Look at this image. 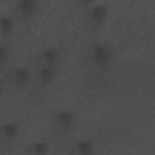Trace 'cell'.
Returning <instances> with one entry per match:
<instances>
[{
	"label": "cell",
	"instance_id": "obj_1",
	"mask_svg": "<svg viewBox=\"0 0 155 155\" xmlns=\"http://www.w3.org/2000/svg\"><path fill=\"white\" fill-rule=\"evenodd\" d=\"M108 13V7L106 4L93 5L87 9L83 16L82 22L85 29L92 34L99 33L107 23Z\"/></svg>",
	"mask_w": 155,
	"mask_h": 155
},
{
	"label": "cell",
	"instance_id": "obj_2",
	"mask_svg": "<svg viewBox=\"0 0 155 155\" xmlns=\"http://www.w3.org/2000/svg\"><path fill=\"white\" fill-rule=\"evenodd\" d=\"M76 122V114L70 110L62 109L54 112L50 120L53 136L58 138L67 136L73 130Z\"/></svg>",
	"mask_w": 155,
	"mask_h": 155
},
{
	"label": "cell",
	"instance_id": "obj_3",
	"mask_svg": "<svg viewBox=\"0 0 155 155\" xmlns=\"http://www.w3.org/2000/svg\"><path fill=\"white\" fill-rule=\"evenodd\" d=\"M87 56L90 62L97 70L105 71L111 64L113 52L108 44L97 41L92 43L89 47Z\"/></svg>",
	"mask_w": 155,
	"mask_h": 155
},
{
	"label": "cell",
	"instance_id": "obj_4",
	"mask_svg": "<svg viewBox=\"0 0 155 155\" xmlns=\"http://www.w3.org/2000/svg\"><path fill=\"white\" fill-rule=\"evenodd\" d=\"M39 8L38 2L34 0H20L15 5L13 17L21 22L30 21L36 14Z\"/></svg>",
	"mask_w": 155,
	"mask_h": 155
},
{
	"label": "cell",
	"instance_id": "obj_5",
	"mask_svg": "<svg viewBox=\"0 0 155 155\" xmlns=\"http://www.w3.org/2000/svg\"><path fill=\"white\" fill-rule=\"evenodd\" d=\"M8 79L13 88L17 90H21L25 88L29 84L30 73L24 67H15L9 71Z\"/></svg>",
	"mask_w": 155,
	"mask_h": 155
},
{
	"label": "cell",
	"instance_id": "obj_6",
	"mask_svg": "<svg viewBox=\"0 0 155 155\" xmlns=\"http://www.w3.org/2000/svg\"><path fill=\"white\" fill-rule=\"evenodd\" d=\"M61 53L59 49L55 47H49L42 50L36 59L38 66H50L57 67L60 62Z\"/></svg>",
	"mask_w": 155,
	"mask_h": 155
},
{
	"label": "cell",
	"instance_id": "obj_7",
	"mask_svg": "<svg viewBox=\"0 0 155 155\" xmlns=\"http://www.w3.org/2000/svg\"><path fill=\"white\" fill-rule=\"evenodd\" d=\"M56 75L57 67L38 66L35 72V79L39 86L46 87L54 82Z\"/></svg>",
	"mask_w": 155,
	"mask_h": 155
},
{
	"label": "cell",
	"instance_id": "obj_8",
	"mask_svg": "<svg viewBox=\"0 0 155 155\" xmlns=\"http://www.w3.org/2000/svg\"><path fill=\"white\" fill-rule=\"evenodd\" d=\"M20 133L19 124L15 121L4 124L1 128V139L5 145H11L18 139Z\"/></svg>",
	"mask_w": 155,
	"mask_h": 155
},
{
	"label": "cell",
	"instance_id": "obj_9",
	"mask_svg": "<svg viewBox=\"0 0 155 155\" xmlns=\"http://www.w3.org/2000/svg\"><path fill=\"white\" fill-rule=\"evenodd\" d=\"M95 143L90 137L84 138L73 143L69 150V154L74 155H91L94 154Z\"/></svg>",
	"mask_w": 155,
	"mask_h": 155
},
{
	"label": "cell",
	"instance_id": "obj_10",
	"mask_svg": "<svg viewBox=\"0 0 155 155\" xmlns=\"http://www.w3.org/2000/svg\"><path fill=\"white\" fill-rule=\"evenodd\" d=\"M49 143L44 140H35L25 148V153L31 155H45L50 151Z\"/></svg>",
	"mask_w": 155,
	"mask_h": 155
},
{
	"label": "cell",
	"instance_id": "obj_11",
	"mask_svg": "<svg viewBox=\"0 0 155 155\" xmlns=\"http://www.w3.org/2000/svg\"><path fill=\"white\" fill-rule=\"evenodd\" d=\"M15 19L10 16H3L0 21L1 33L2 35L7 36L12 33L15 27Z\"/></svg>",
	"mask_w": 155,
	"mask_h": 155
},
{
	"label": "cell",
	"instance_id": "obj_12",
	"mask_svg": "<svg viewBox=\"0 0 155 155\" xmlns=\"http://www.w3.org/2000/svg\"><path fill=\"white\" fill-rule=\"evenodd\" d=\"M10 52L9 47L5 44H1L0 46V65L2 68L6 65L9 60Z\"/></svg>",
	"mask_w": 155,
	"mask_h": 155
}]
</instances>
